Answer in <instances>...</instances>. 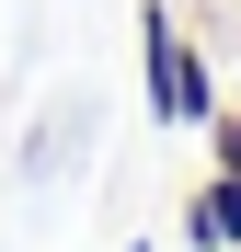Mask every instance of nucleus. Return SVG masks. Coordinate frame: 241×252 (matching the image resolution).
Returning a JSON list of instances; mask_svg holds the SVG:
<instances>
[{
    "label": "nucleus",
    "mask_w": 241,
    "mask_h": 252,
    "mask_svg": "<svg viewBox=\"0 0 241 252\" xmlns=\"http://www.w3.org/2000/svg\"><path fill=\"white\" fill-rule=\"evenodd\" d=\"M138 80H149V115H161V126H207V115H218V69H207V46L172 23V0H138Z\"/></svg>",
    "instance_id": "1"
},
{
    "label": "nucleus",
    "mask_w": 241,
    "mask_h": 252,
    "mask_svg": "<svg viewBox=\"0 0 241 252\" xmlns=\"http://www.w3.org/2000/svg\"><path fill=\"white\" fill-rule=\"evenodd\" d=\"M184 252H241V184L230 172H207L184 195Z\"/></svg>",
    "instance_id": "2"
},
{
    "label": "nucleus",
    "mask_w": 241,
    "mask_h": 252,
    "mask_svg": "<svg viewBox=\"0 0 241 252\" xmlns=\"http://www.w3.org/2000/svg\"><path fill=\"white\" fill-rule=\"evenodd\" d=\"M195 138H207V172H230V184H241V103H230V92H218V115L195 126Z\"/></svg>",
    "instance_id": "3"
},
{
    "label": "nucleus",
    "mask_w": 241,
    "mask_h": 252,
    "mask_svg": "<svg viewBox=\"0 0 241 252\" xmlns=\"http://www.w3.org/2000/svg\"><path fill=\"white\" fill-rule=\"evenodd\" d=\"M127 252H161V241H127Z\"/></svg>",
    "instance_id": "4"
}]
</instances>
